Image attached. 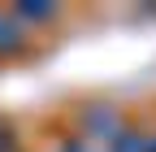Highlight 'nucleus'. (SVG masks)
<instances>
[{"label": "nucleus", "instance_id": "f257e3e1", "mask_svg": "<svg viewBox=\"0 0 156 152\" xmlns=\"http://www.w3.org/2000/svg\"><path fill=\"white\" fill-rule=\"evenodd\" d=\"M83 126H87V135L108 139V143L122 135V126H117V113H113V109H87V113H83Z\"/></svg>", "mask_w": 156, "mask_h": 152}, {"label": "nucleus", "instance_id": "f03ea898", "mask_svg": "<svg viewBox=\"0 0 156 152\" xmlns=\"http://www.w3.org/2000/svg\"><path fill=\"white\" fill-rule=\"evenodd\" d=\"M22 48V26H17V17H9V13H0V52H17Z\"/></svg>", "mask_w": 156, "mask_h": 152}, {"label": "nucleus", "instance_id": "7ed1b4c3", "mask_svg": "<svg viewBox=\"0 0 156 152\" xmlns=\"http://www.w3.org/2000/svg\"><path fill=\"white\" fill-rule=\"evenodd\" d=\"M56 9L52 5H44V0H22V5L13 9V17H30V22H48Z\"/></svg>", "mask_w": 156, "mask_h": 152}, {"label": "nucleus", "instance_id": "20e7f679", "mask_svg": "<svg viewBox=\"0 0 156 152\" xmlns=\"http://www.w3.org/2000/svg\"><path fill=\"white\" fill-rule=\"evenodd\" d=\"M113 152H152V139L134 135V130H122V135L113 139Z\"/></svg>", "mask_w": 156, "mask_h": 152}, {"label": "nucleus", "instance_id": "39448f33", "mask_svg": "<svg viewBox=\"0 0 156 152\" xmlns=\"http://www.w3.org/2000/svg\"><path fill=\"white\" fill-rule=\"evenodd\" d=\"M13 143H17V135H13L9 118H0V152H13Z\"/></svg>", "mask_w": 156, "mask_h": 152}, {"label": "nucleus", "instance_id": "423d86ee", "mask_svg": "<svg viewBox=\"0 0 156 152\" xmlns=\"http://www.w3.org/2000/svg\"><path fill=\"white\" fill-rule=\"evenodd\" d=\"M56 152H91V148H87V143H78V139H69V143H61Z\"/></svg>", "mask_w": 156, "mask_h": 152}]
</instances>
